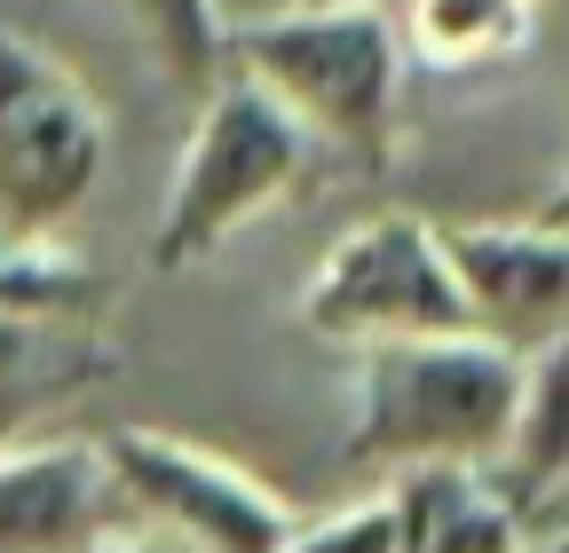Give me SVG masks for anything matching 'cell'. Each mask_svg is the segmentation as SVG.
I'll return each mask as SVG.
<instances>
[{"instance_id": "4", "label": "cell", "mask_w": 569, "mask_h": 553, "mask_svg": "<svg viewBox=\"0 0 569 553\" xmlns=\"http://www.w3.org/2000/svg\"><path fill=\"white\" fill-rule=\"evenodd\" d=\"M111 159V119L63 56L0 24V230L56 238Z\"/></svg>"}, {"instance_id": "10", "label": "cell", "mask_w": 569, "mask_h": 553, "mask_svg": "<svg viewBox=\"0 0 569 553\" xmlns=\"http://www.w3.org/2000/svg\"><path fill=\"white\" fill-rule=\"evenodd\" d=\"M396 553H522V499L490 459H419L388 474Z\"/></svg>"}, {"instance_id": "16", "label": "cell", "mask_w": 569, "mask_h": 553, "mask_svg": "<svg viewBox=\"0 0 569 553\" xmlns=\"http://www.w3.org/2000/svg\"><path fill=\"white\" fill-rule=\"evenodd\" d=\"M522 553H569V522H561V530H546V537H530Z\"/></svg>"}, {"instance_id": "2", "label": "cell", "mask_w": 569, "mask_h": 553, "mask_svg": "<svg viewBox=\"0 0 569 553\" xmlns=\"http://www.w3.org/2000/svg\"><path fill=\"white\" fill-rule=\"evenodd\" d=\"M522 403V356L490 332H427V340H372L356 349V411L348 451L365 466H419V459H490L507 451Z\"/></svg>"}, {"instance_id": "1", "label": "cell", "mask_w": 569, "mask_h": 553, "mask_svg": "<svg viewBox=\"0 0 569 553\" xmlns=\"http://www.w3.org/2000/svg\"><path fill=\"white\" fill-rule=\"evenodd\" d=\"M222 56L253 88H269L309 134L365 151L372 167L388 159L411 56L380 0H284L269 17L222 24Z\"/></svg>"}, {"instance_id": "6", "label": "cell", "mask_w": 569, "mask_h": 553, "mask_svg": "<svg viewBox=\"0 0 569 553\" xmlns=\"http://www.w3.org/2000/svg\"><path fill=\"white\" fill-rule=\"evenodd\" d=\"M103 459L119 499L142 506L159 530H174L190 553H277L293 537V506L222 451H198L159 428H111Z\"/></svg>"}, {"instance_id": "11", "label": "cell", "mask_w": 569, "mask_h": 553, "mask_svg": "<svg viewBox=\"0 0 569 553\" xmlns=\"http://www.w3.org/2000/svg\"><path fill=\"white\" fill-rule=\"evenodd\" d=\"M538 17L546 0H403L396 32L427 72H482V63H515L538 40Z\"/></svg>"}, {"instance_id": "8", "label": "cell", "mask_w": 569, "mask_h": 553, "mask_svg": "<svg viewBox=\"0 0 569 553\" xmlns=\"http://www.w3.org/2000/svg\"><path fill=\"white\" fill-rule=\"evenodd\" d=\"M103 443H9L0 451V553H96L119 514Z\"/></svg>"}, {"instance_id": "5", "label": "cell", "mask_w": 569, "mask_h": 553, "mask_svg": "<svg viewBox=\"0 0 569 553\" xmlns=\"http://www.w3.org/2000/svg\"><path fill=\"white\" fill-rule=\"evenodd\" d=\"M301 324L340 349H372V340H427V332H475L459 269L443 253V222L419 214H372L332 238L317 261Z\"/></svg>"}, {"instance_id": "14", "label": "cell", "mask_w": 569, "mask_h": 553, "mask_svg": "<svg viewBox=\"0 0 569 553\" xmlns=\"http://www.w3.org/2000/svg\"><path fill=\"white\" fill-rule=\"evenodd\" d=\"M119 9L134 17L142 48L159 56V72L182 80V88H213L230 72V56H222V0H119Z\"/></svg>"}, {"instance_id": "12", "label": "cell", "mask_w": 569, "mask_h": 553, "mask_svg": "<svg viewBox=\"0 0 569 553\" xmlns=\"http://www.w3.org/2000/svg\"><path fill=\"white\" fill-rule=\"evenodd\" d=\"M498 474H507L515 499L553 491L569 474V324L522 349V403H515L507 451H498Z\"/></svg>"}, {"instance_id": "15", "label": "cell", "mask_w": 569, "mask_h": 553, "mask_svg": "<svg viewBox=\"0 0 569 553\" xmlns=\"http://www.w3.org/2000/svg\"><path fill=\"white\" fill-rule=\"evenodd\" d=\"M277 553H396V514H388V491L365 499V506H340L325 522H293V537H284Z\"/></svg>"}, {"instance_id": "9", "label": "cell", "mask_w": 569, "mask_h": 553, "mask_svg": "<svg viewBox=\"0 0 569 553\" xmlns=\"http://www.w3.org/2000/svg\"><path fill=\"white\" fill-rule=\"evenodd\" d=\"M119 372L103 316L88 309H0V451L32 443L40 420Z\"/></svg>"}, {"instance_id": "3", "label": "cell", "mask_w": 569, "mask_h": 553, "mask_svg": "<svg viewBox=\"0 0 569 553\" xmlns=\"http://www.w3.org/2000/svg\"><path fill=\"white\" fill-rule=\"evenodd\" d=\"M309 143L317 134L284 111L269 88H253L246 72H222L198 95V127L182 174L167 190V214L151 230V261L159 269H190L213 245H230L246 222H261L269 205H284L309 174Z\"/></svg>"}, {"instance_id": "7", "label": "cell", "mask_w": 569, "mask_h": 553, "mask_svg": "<svg viewBox=\"0 0 569 553\" xmlns=\"http://www.w3.org/2000/svg\"><path fill=\"white\" fill-rule=\"evenodd\" d=\"M443 253L459 269V293L475 332L498 349H538L569 324V222H443Z\"/></svg>"}, {"instance_id": "13", "label": "cell", "mask_w": 569, "mask_h": 553, "mask_svg": "<svg viewBox=\"0 0 569 553\" xmlns=\"http://www.w3.org/2000/svg\"><path fill=\"white\" fill-rule=\"evenodd\" d=\"M0 309H88V316H103L111 309V276L88 269L56 238L0 230Z\"/></svg>"}, {"instance_id": "17", "label": "cell", "mask_w": 569, "mask_h": 553, "mask_svg": "<svg viewBox=\"0 0 569 553\" xmlns=\"http://www.w3.org/2000/svg\"><path fill=\"white\" fill-rule=\"evenodd\" d=\"M96 553H159V545H119V537H103Z\"/></svg>"}, {"instance_id": "18", "label": "cell", "mask_w": 569, "mask_h": 553, "mask_svg": "<svg viewBox=\"0 0 569 553\" xmlns=\"http://www.w3.org/2000/svg\"><path fill=\"white\" fill-rule=\"evenodd\" d=\"M561 9H569V0H561Z\"/></svg>"}]
</instances>
